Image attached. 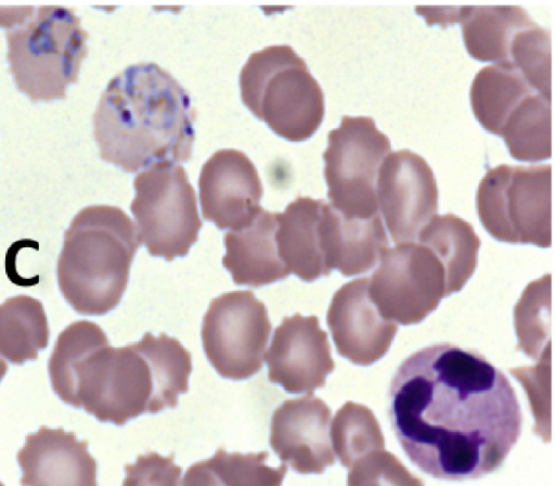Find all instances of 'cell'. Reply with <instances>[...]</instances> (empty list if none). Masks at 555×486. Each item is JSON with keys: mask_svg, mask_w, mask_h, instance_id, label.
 <instances>
[{"mask_svg": "<svg viewBox=\"0 0 555 486\" xmlns=\"http://www.w3.org/2000/svg\"><path fill=\"white\" fill-rule=\"evenodd\" d=\"M388 413L411 462L450 481L498 470L521 431L508 379L480 354L449 343L420 349L399 366Z\"/></svg>", "mask_w": 555, "mask_h": 486, "instance_id": "cell-1", "label": "cell"}, {"mask_svg": "<svg viewBox=\"0 0 555 486\" xmlns=\"http://www.w3.org/2000/svg\"><path fill=\"white\" fill-rule=\"evenodd\" d=\"M191 371V354L165 333L116 348L102 329L79 324L60 333L49 359L51 384L64 402L116 425L176 407Z\"/></svg>", "mask_w": 555, "mask_h": 486, "instance_id": "cell-2", "label": "cell"}, {"mask_svg": "<svg viewBox=\"0 0 555 486\" xmlns=\"http://www.w3.org/2000/svg\"><path fill=\"white\" fill-rule=\"evenodd\" d=\"M195 110L185 89L156 63L132 64L113 77L93 114L100 156L127 172L186 162Z\"/></svg>", "mask_w": 555, "mask_h": 486, "instance_id": "cell-3", "label": "cell"}, {"mask_svg": "<svg viewBox=\"0 0 555 486\" xmlns=\"http://www.w3.org/2000/svg\"><path fill=\"white\" fill-rule=\"evenodd\" d=\"M141 243L132 219L119 207L91 205L64 234L56 273L60 290L82 315H104L120 302Z\"/></svg>", "mask_w": 555, "mask_h": 486, "instance_id": "cell-4", "label": "cell"}, {"mask_svg": "<svg viewBox=\"0 0 555 486\" xmlns=\"http://www.w3.org/2000/svg\"><path fill=\"white\" fill-rule=\"evenodd\" d=\"M2 21L10 72L16 88L31 101L64 99L87 56L88 33L74 11L62 5L15 8Z\"/></svg>", "mask_w": 555, "mask_h": 486, "instance_id": "cell-5", "label": "cell"}, {"mask_svg": "<svg viewBox=\"0 0 555 486\" xmlns=\"http://www.w3.org/2000/svg\"><path fill=\"white\" fill-rule=\"evenodd\" d=\"M238 81L244 105L279 137L301 142L321 126L323 91L291 46H269L251 53Z\"/></svg>", "mask_w": 555, "mask_h": 486, "instance_id": "cell-6", "label": "cell"}, {"mask_svg": "<svg viewBox=\"0 0 555 486\" xmlns=\"http://www.w3.org/2000/svg\"><path fill=\"white\" fill-rule=\"evenodd\" d=\"M476 206L481 225L495 240L550 247L552 166L491 168L478 186Z\"/></svg>", "mask_w": 555, "mask_h": 486, "instance_id": "cell-7", "label": "cell"}, {"mask_svg": "<svg viewBox=\"0 0 555 486\" xmlns=\"http://www.w3.org/2000/svg\"><path fill=\"white\" fill-rule=\"evenodd\" d=\"M133 187L130 208L149 253L166 260L185 256L202 220L184 168L169 162L153 164L135 176Z\"/></svg>", "mask_w": 555, "mask_h": 486, "instance_id": "cell-8", "label": "cell"}, {"mask_svg": "<svg viewBox=\"0 0 555 486\" xmlns=\"http://www.w3.org/2000/svg\"><path fill=\"white\" fill-rule=\"evenodd\" d=\"M391 143L372 117L344 116L327 136L323 153L327 197L339 213L351 217L379 214L377 184Z\"/></svg>", "mask_w": 555, "mask_h": 486, "instance_id": "cell-9", "label": "cell"}, {"mask_svg": "<svg viewBox=\"0 0 555 486\" xmlns=\"http://www.w3.org/2000/svg\"><path fill=\"white\" fill-rule=\"evenodd\" d=\"M379 260L370 279V294L380 312L395 322L417 323L455 293L443 260L424 242L387 247Z\"/></svg>", "mask_w": 555, "mask_h": 486, "instance_id": "cell-10", "label": "cell"}, {"mask_svg": "<svg viewBox=\"0 0 555 486\" xmlns=\"http://www.w3.org/2000/svg\"><path fill=\"white\" fill-rule=\"evenodd\" d=\"M271 329L267 308L253 292L223 293L203 318V347L221 376L244 380L261 369Z\"/></svg>", "mask_w": 555, "mask_h": 486, "instance_id": "cell-11", "label": "cell"}, {"mask_svg": "<svg viewBox=\"0 0 555 486\" xmlns=\"http://www.w3.org/2000/svg\"><path fill=\"white\" fill-rule=\"evenodd\" d=\"M378 207L392 241H416L438 208V189L427 162L410 150L389 153L377 184Z\"/></svg>", "mask_w": 555, "mask_h": 486, "instance_id": "cell-12", "label": "cell"}, {"mask_svg": "<svg viewBox=\"0 0 555 486\" xmlns=\"http://www.w3.org/2000/svg\"><path fill=\"white\" fill-rule=\"evenodd\" d=\"M266 359L269 380L288 393L311 395L334 369L327 334L314 316L285 317L274 331Z\"/></svg>", "mask_w": 555, "mask_h": 486, "instance_id": "cell-13", "label": "cell"}, {"mask_svg": "<svg viewBox=\"0 0 555 486\" xmlns=\"http://www.w3.org/2000/svg\"><path fill=\"white\" fill-rule=\"evenodd\" d=\"M327 325L337 351L360 366L380 359L398 330L396 322L386 318L371 297L369 278L354 279L335 292Z\"/></svg>", "mask_w": 555, "mask_h": 486, "instance_id": "cell-14", "label": "cell"}, {"mask_svg": "<svg viewBox=\"0 0 555 486\" xmlns=\"http://www.w3.org/2000/svg\"><path fill=\"white\" fill-rule=\"evenodd\" d=\"M198 188L203 217L219 229L241 226L261 207L263 190L257 169L235 149L219 150L206 161Z\"/></svg>", "mask_w": 555, "mask_h": 486, "instance_id": "cell-15", "label": "cell"}, {"mask_svg": "<svg viewBox=\"0 0 555 486\" xmlns=\"http://www.w3.org/2000/svg\"><path fill=\"white\" fill-rule=\"evenodd\" d=\"M330 422L331 409L320 398L285 400L272 415L271 447L296 472L322 473L335 463Z\"/></svg>", "mask_w": 555, "mask_h": 486, "instance_id": "cell-16", "label": "cell"}, {"mask_svg": "<svg viewBox=\"0 0 555 486\" xmlns=\"http://www.w3.org/2000/svg\"><path fill=\"white\" fill-rule=\"evenodd\" d=\"M22 485L95 486L96 461L73 432L41 425L17 453Z\"/></svg>", "mask_w": 555, "mask_h": 486, "instance_id": "cell-17", "label": "cell"}, {"mask_svg": "<svg viewBox=\"0 0 555 486\" xmlns=\"http://www.w3.org/2000/svg\"><path fill=\"white\" fill-rule=\"evenodd\" d=\"M278 226L279 212L259 207L247 221L224 234L222 265L234 283L258 287L291 273L279 253Z\"/></svg>", "mask_w": 555, "mask_h": 486, "instance_id": "cell-18", "label": "cell"}, {"mask_svg": "<svg viewBox=\"0 0 555 486\" xmlns=\"http://www.w3.org/2000/svg\"><path fill=\"white\" fill-rule=\"evenodd\" d=\"M331 438L340 463L349 469L348 485H369L388 471L396 457L385 450V439L374 413L347 401L335 414Z\"/></svg>", "mask_w": 555, "mask_h": 486, "instance_id": "cell-19", "label": "cell"}, {"mask_svg": "<svg viewBox=\"0 0 555 486\" xmlns=\"http://www.w3.org/2000/svg\"><path fill=\"white\" fill-rule=\"evenodd\" d=\"M327 203L299 196L279 213L276 241L281 258L289 272L311 282L328 276L324 252V218Z\"/></svg>", "mask_w": 555, "mask_h": 486, "instance_id": "cell-20", "label": "cell"}, {"mask_svg": "<svg viewBox=\"0 0 555 486\" xmlns=\"http://www.w3.org/2000/svg\"><path fill=\"white\" fill-rule=\"evenodd\" d=\"M389 241L380 217H351L330 203L324 219V252L330 269L346 277L372 269L388 247Z\"/></svg>", "mask_w": 555, "mask_h": 486, "instance_id": "cell-21", "label": "cell"}, {"mask_svg": "<svg viewBox=\"0 0 555 486\" xmlns=\"http://www.w3.org/2000/svg\"><path fill=\"white\" fill-rule=\"evenodd\" d=\"M457 23L473 59L499 63L509 61L515 35L533 21L518 5H461Z\"/></svg>", "mask_w": 555, "mask_h": 486, "instance_id": "cell-22", "label": "cell"}, {"mask_svg": "<svg viewBox=\"0 0 555 486\" xmlns=\"http://www.w3.org/2000/svg\"><path fill=\"white\" fill-rule=\"evenodd\" d=\"M534 91L513 62L493 63L482 67L472 82V110L483 129L501 136L511 113Z\"/></svg>", "mask_w": 555, "mask_h": 486, "instance_id": "cell-23", "label": "cell"}, {"mask_svg": "<svg viewBox=\"0 0 555 486\" xmlns=\"http://www.w3.org/2000/svg\"><path fill=\"white\" fill-rule=\"evenodd\" d=\"M49 343V327L40 300L28 295L8 298L0 306V353L8 361L22 364L36 359Z\"/></svg>", "mask_w": 555, "mask_h": 486, "instance_id": "cell-24", "label": "cell"}, {"mask_svg": "<svg viewBox=\"0 0 555 486\" xmlns=\"http://www.w3.org/2000/svg\"><path fill=\"white\" fill-rule=\"evenodd\" d=\"M416 241L431 246L443 260L454 292H459L477 266L480 240L473 226L453 215H435Z\"/></svg>", "mask_w": 555, "mask_h": 486, "instance_id": "cell-25", "label": "cell"}, {"mask_svg": "<svg viewBox=\"0 0 555 486\" xmlns=\"http://www.w3.org/2000/svg\"><path fill=\"white\" fill-rule=\"evenodd\" d=\"M511 156L538 162L552 156L551 99L534 91L528 94L506 119L501 136Z\"/></svg>", "mask_w": 555, "mask_h": 486, "instance_id": "cell-26", "label": "cell"}, {"mask_svg": "<svg viewBox=\"0 0 555 486\" xmlns=\"http://www.w3.org/2000/svg\"><path fill=\"white\" fill-rule=\"evenodd\" d=\"M268 452L228 453L220 448L207 460L191 465L182 485H260L278 486L282 483L287 465H267Z\"/></svg>", "mask_w": 555, "mask_h": 486, "instance_id": "cell-27", "label": "cell"}, {"mask_svg": "<svg viewBox=\"0 0 555 486\" xmlns=\"http://www.w3.org/2000/svg\"><path fill=\"white\" fill-rule=\"evenodd\" d=\"M509 61L537 92L552 99L551 36L546 29L534 22L521 28L512 41Z\"/></svg>", "mask_w": 555, "mask_h": 486, "instance_id": "cell-28", "label": "cell"}, {"mask_svg": "<svg viewBox=\"0 0 555 486\" xmlns=\"http://www.w3.org/2000/svg\"><path fill=\"white\" fill-rule=\"evenodd\" d=\"M157 452L139 456L134 464H126V479L122 485H170L179 484L181 469L172 461Z\"/></svg>", "mask_w": 555, "mask_h": 486, "instance_id": "cell-29", "label": "cell"}, {"mask_svg": "<svg viewBox=\"0 0 555 486\" xmlns=\"http://www.w3.org/2000/svg\"><path fill=\"white\" fill-rule=\"evenodd\" d=\"M460 8V5H422L416 7V12L425 18L428 25L438 24L441 27H446L459 22Z\"/></svg>", "mask_w": 555, "mask_h": 486, "instance_id": "cell-30", "label": "cell"}]
</instances>
